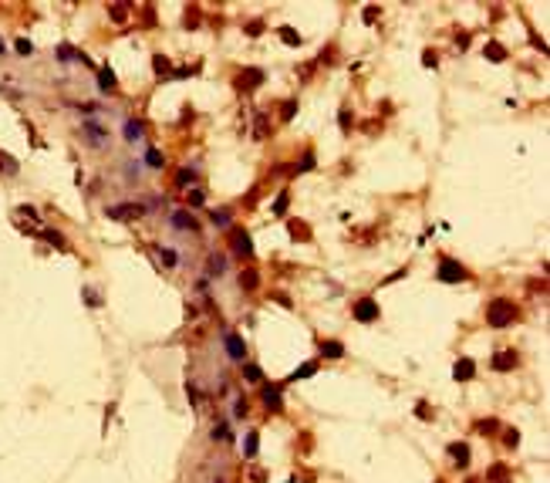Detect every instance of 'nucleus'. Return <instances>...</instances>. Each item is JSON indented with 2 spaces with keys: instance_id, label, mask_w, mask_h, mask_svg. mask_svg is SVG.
Segmentation results:
<instances>
[{
  "instance_id": "nucleus-1",
  "label": "nucleus",
  "mask_w": 550,
  "mask_h": 483,
  "mask_svg": "<svg viewBox=\"0 0 550 483\" xmlns=\"http://www.w3.org/2000/svg\"><path fill=\"white\" fill-rule=\"evenodd\" d=\"M520 318V308L510 301V297H496V301H489V308H486V321L493 325V328H506V325H513Z\"/></svg>"
},
{
  "instance_id": "nucleus-2",
  "label": "nucleus",
  "mask_w": 550,
  "mask_h": 483,
  "mask_svg": "<svg viewBox=\"0 0 550 483\" xmlns=\"http://www.w3.org/2000/svg\"><path fill=\"white\" fill-rule=\"evenodd\" d=\"M435 277L442 284H459V280H466V267L459 260H452V257H442L439 267H435Z\"/></svg>"
},
{
  "instance_id": "nucleus-3",
  "label": "nucleus",
  "mask_w": 550,
  "mask_h": 483,
  "mask_svg": "<svg viewBox=\"0 0 550 483\" xmlns=\"http://www.w3.org/2000/svg\"><path fill=\"white\" fill-rule=\"evenodd\" d=\"M354 321H361V325L378 321V304H375V297H361V301H354Z\"/></svg>"
},
{
  "instance_id": "nucleus-4",
  "label": "nucleus",
  "mask_w": 550,
  "mask_h": 483,
  "mask_svg": "<svg viewBox=\"0 0 550 483\" xmlns=\"http://www.w3.org/2000/svg\"><path fill=\"white\" fill-rule=\"evenodd\" d=\"M145 207L142 203H122V207H108V220H132V216H142Z\"/></svg>"
},
{
  "instance_id": "nucleus-5",
  "label": "nucleus",
  "mask_w": 550,
  "mask_h": 483,
  "mask_svg": "<svg viewBox=\"0 0 550 483\" xmlns=\"http://www.w3.org/2000/svg\"><path fill=\"white\" fill-rule=\"evenodd\" d=\"M226 355H230L233 362H243V358H247V348H243V338H240L236 331H226Z\"/></svg>"
},
{
  "instance_id": "nucleus-6",
  "label": "nucleus",
  "mask_w": 550,
  "mask_h": 483,
  "mask_svg": "<svg viewBox=\"0 0 550 483\" xmlns=\"http://www.w3.org/2000/svg\"><path fill=\"white\" fill-rule=\"evenodd\" d=\"M493 368H496V372H510V368H517V348H510V351H496V355H493Z\"/></svg>"
},
{
  "instance_id": "nucleus-7",
  "label": "nucleus",
  "mask_w": 550,
  "mask_h": 483,
  "mask_svg": "<svg viewBox=\"0 0 550 483\" xmlns=\"http://www.w3.org/2000/svg\"><path fill=\"white\" fill-rule=\"evenodd\" d=\"M452 375H456V382H469V379L476 375L473 358H459V362H456V368H452Z\"/></svg>"
},
{
  "instance_id": "nucleus-8",
  "label": "nucleus",
  "mask_w": 550,
  "mask_h": 483,
  "mask_svg": "<svg viewBox=\"0 0 550 483\" xmlns=\"http://www.w3.org/2000/svg\"><path fill=\"white\" fill-rule=\"evenodd\" d=\"M264 406H267L270 413H280V409H283V396H280V389L264 385Z\"/></svg>"
},
{
  "instance_id": "nucleus-9",
  "label": "nucleus",
  "mask_w": 550,
  "mask_h": 483,
  "mask_svg": "<svg viewBox=\"0 0 550 483\" xmlns=\"http://www.w3.org/2000/svg\"><path fill=\"white\" fill-rule=\"evenodd\" d=\"M81 132H84V138H88L91 145H101V142H105V136H108V132L98 125V122H84V129H81Z\"/></svg>"
},
{
  "instance_id": "nucleus-10",
  "label": "nucleus",
  "mask_w": 550,
  "mask_h": 483,
  "mask_svg": "<svg viewBox=\"0 0 550 483\" xmlns=\"http://www.w3.org/2000/svg\"><path fill=\"white\" fill-rule=\"evenodd\" d=\"M169 220H172V226H179V230H193V233H196V216H189L186 209H176Z\"/></svg>"
},
{
  "instance_id": "nucleus-11",
  "label": "nucleus",
  "mask_w": 550,
  "mask_h": 483,
  "mask_svg": "<svg viewBox=\"0 0 550 483\" xmlns=\"http://www.w3.org/2000/svg\"><path fill=\"white\" fill-rule=\"evenodd\" d=\"M449 456L456 460V466H469V446L466 443H449Z\"/></svg>"
},
{
  "instance_id": "nucleus-12",
  "label": "nucleus",
  "mask_w": 550,
  "mask_h": 483,
  "mask_svg": "<svg viewBox=\"0 0 550 483\" xmlns=\"http://www.w3.org/2000/svg\"><path fill=\"white\" fill-rule=\"evenodd\" d=\"M257 85H264V71L260 68H247L240 74V88H257Z\"/></svg>"
},
{
  "instance_id": "nucleus-13",
  "label": "nucleus",
  "mask_w": 550,
  "mask_h": 483,
  "mask_svg": "<svg viewBox=\"0 0 550 483\" xmlns=\"http://www.w3.org/2000/svg\"><path fill=\"white\" fill-rule=\"evenodd\" d=\"M486 480L489 483H510V470H506L503 463H493V466L486 470Z\"/></svg>"
},
{
  "instance_id": "nucleus-14",
  "label": "nucleus",
  "mask_w": 550,
  "mask_h": 483,
  "mask_svg": "<svg viewBox=\"0 0 550 483\" xmlns=\"http://www.w3.org/2000/svg\"><path fill=\"white\" fill-rule=\"evenodd\" d=\"M233 240H236L233 247H236V254H240V257H253V243H250V233H236Z\"/></svg>"
},
{
  "instance_id": "nucleus-15",
  "label": "nucleus",
  "mask_w": 550,
  "mask_h": 483,
  "mask_svg": "<svg viewBox=\"0 0 550 483\" xmlns=\"http://www.w3.org/2000/svg\"><path fill=\"white\" fill-rule=\"evenodd\" d=\"M483 54H486L489 61H506V48H503V44H496V41H489V44L483 48Z\"/></svg>"
},
{
  "instance_id": "nucleus-16",
  "label": "nucleus",
  "mask_w": 550,
  "mask_h": 483,
  "mask_svg": "<svg viewBox=\"0 0 550 483\" xmlns=\"http://www.w3.org/2000/svg\"><path fill=\"white\" fill-rule=\"evenodd\" d=\"M142 136H145V125H142L138 119H129V122H125V138L135 142V138H142Z\"/></svg>"
},
{
  "instance_id": "nucleus-17",
  "label": "nucleus",
  "mask_w": 550,
  "mask_h": 483,
  "mask_svg": "<svg viewBox=\"0 0 550 483\" xmlns=\"http://www.w3.org/2000/svg\"><path fill=\"white\" fill-rule=\"evenodd\" d=\"M321 355H324V358H341L344 345L341 342H321Z\"/></svg>"
},
{
  "instance_id": "nucleus-18",
  "label": "nucleus",
  "mask_w": 550,
  "mask_h": 483,
  "mask_svg": "<svg viewBox=\"0 0 550 483\" xmlns=\"http://www.w3.org/2000/svg\"><path fill=\"white\" fill-rule=\"evenodd\" d=\"M317 372V362H304L300 368H294V375H290V382H297V379H311Z\"/></svg>"
},
{
  "instance_id": "nucleus-19",
  "label": "nucleus",
  "mask_w": 550,
  "mask_h": 483,
  "mask_svg": "<svg viewBox=\"0 0 550 483\" xmlns=\"http://www.w3.org/2000/svg\"><path fill=\"white\" fill-rule=\"evenodd\" d=\"M257 446H260V436H257V429H250L247 439H243V453L247 456H257Z\"/></svg>"
},
{
  "instance_id": "nucleus-20",
  "label": "nucleus",
  "mask_w": 550,
  "mask_h": 483,
  "mask_svg": "<svg viewBox=\"0 0 550 483\" xmlns=\"http://www.w3.org/2000/svg\"><path fill=\"white\" fill-rule=\"evenodd\" d=\"M108 17H112L115 24H125V20H129V7H125V3H115V7H108Z\"/></svg>"
},
{
  "instance_id": "nucleus-21",
  "label": "nucleus",
  "mask_w": 550,
  "mask_h": 483,
  "mask_svg": "<svg viewBox=\"0 0 550 483\" xmlns=\"http://www.w3.org/2000/svg\"><path fill=\"white\" fill-rule=\"evenodd\" d=\"M277 34H280V41H283V44H290V48H297V44H300V34H297L294 27H280Z\"/></svg>"
},
{
  "instance_id": "nucleus-22",
  "label": "nucleus",
  "mask_w": 550,
  "mask_h": 483,
  "mask_svg": "<svg viewBox=\"0 0 550 483\" xmlns=\"http://www.w3.org/2000/svg\"><path fill=\"white\" fill-rule=\"evenodd\" d=\"M98 88H101V91H112V88H115V74H112V68H101V74H98Z\"/></svg>"
},
{
  "instance_id": "nucleus-23",
  "label": "nucleus",
  "mask_w": 550,
  "mask_h": 483,
  "mask_svg": "<svg viewBox=\"0 0 550 483\" xmlns=\"http://www.w3.org/2000/svg\"><path fill=\"white\" fill-rule=\"evenodd\" d=\"M314 166H317V159H314V152H304V159H300V162L294 166V172H311Z\"/></svg>"
},
{
  "instance_id": "nucleus-24",
  "label": "nucleus",
  "mask_w": 550,
  "mask_h": 483,
  "mask_svg": "<svg viewBox=\"0 0 550 483\" xmlns=\"http://www.w3.org/2000/svg\"><path fill=\"white\" fill-rule=\"evenodd\" d=\"M240 284H243V291H253L260 284V277H257V271H243L240 274Z\"/></svg>"
},
{
  "instance_id": "nucleus-25",
  "label": "nucleus",
  "mask_w": 550,
  "mask_h": 483,
  "mask_svg": "<svg viewBox=\"0 0 550 483\" xmlns=\"http://www.w3.org/2000/svg\"><path fill=\"white\" fill-rule=\"evenodd\" d=\"M145 162H149L152 169H162V166H166V159H162L159 149H149V152H145Z\"/></svg>"
},
{
  "instance_id": "nucleus-26",
  "label": "nucleus",
  "mask_w": 550,
  "mask_h": 483,
  "mask_svg": "<svg viewBox=\"0 0 550 483\" xmlns=\"http://www.w3.org/2000/svg\"><path fill=\"white\" fill-rule=\"evenodd\" d=\"M496 429H500L496 419H480V422H476V432H483V436H489V432H496Z\"/></svg>"
},
{
  "instance_id": "nucleus-27",
  "label": "nucleus",
  "mask_w": 550,
  "mask_h": 483,
  "mask_svg": "<svg viewBox=\"0 0 550 483\" xmlns=\"http://www.w3.org/2000/svg\"><path fill=\"white\" fill-rule=\"evenodd\" d=\"M243 379H247V382H260V379H264L260 365H243Z\"/></svg>"
},
{
  "instance_id": "nucleus-28",
  "label": "nucleus",
  "mask_w": 550,
  "mask_h": 483,
  "mask_svg": "<svg viewBox=\"0 0 550 483\" xmlns=\"http://www.w3.org/2000/svg\"><path fill=\"white\" fill-rule=\"evenodd\" d=\"M287 203H290V193L283 190V193L277 196V203H274V216H283V213H287Z\"/></svg>"
},
{
  "instance_id": "nucleus-29",
  "label": "nucleus",
  "mask_w": 550,
  "mask_h": 483,
  "mask_svg": "<svg viewBox=\"0 0 550 483\" xmlns=\"http://www.w3.org/2000/svg\"><path fill=\"white\" fill-rule=\"evenodd\" d=\"M209 274L213 277L226 274V260H223V257H209Z\"/></svg>"
},
{
  "instance_id": "nucleus-30",
  "label": "nucleus",
  "mask_w": 550,
  "mask_h": 483,
  "mask_svg": "<svg viewBox=\"0 0 550 483\" xmlns=\"http://www.w3.org/2000/svg\"><path fill=\"white\" fill-rule=\"evenodd\" d=\"M209 220L216 226H230V209H216V213H209Z\"/></svg>"
},
{
  "instance_id": "nucleus-31",
  "label": "nucleus",
  "mask_w": 550,
  "mask_h": 483,
  "mask_svg": "<svg viewBox=\"0 0 550 483\" xmlns=\"http://www.w3.org/2000/svg\"><path fill=\"white\" fill-rule=\"evenodd\" d=\"M253 136H257V138L270 136V125H267V119H264V115H257V132H253Z\"/></svg>"
},
{
  "instance_id": "nucleus-32",
  "label": "nucleus",
  "mask_w": 550,
  "mask_h": 483,
  "mask_svg": "<svg viewBox=\"0 0 550 483\" xmlns=\"http://www.w3.org/2000/svg\"><path fill=\"white\" fill-rule=\"evenodd\" d=\"M152 65H155V71H159V74H169V71H172V65H169L162 54H155V58H152Z\"/></svg>"
},
{
  "instance_id": "nucleus-33",
  "label": "nucleus",
  "mask_w": 550,
  "mask_h": 483,
  "mask_svg": "<svg viewBox=\"0 0 550 483\" xmlns=\"http://www.w3.org/2000/svg\"><path fill=\"white\" fill-rule=\"evenodd\" d=\"M294 115H297V102H283V112H280V119H283V122H290Z\"/></svg>"
},
{
  "instance_id": "nucleus-34",
  "label": "nucleus",
  "mask_w": 550,
  "mask_h": 483,
  "mask_svg": "<svg viewBox=\"0 0 550 483\" xmlns=\"http://www.w3.org/2000/svg\"><path fill=\"white\" fill-rule=\"evenodd\" d=\"M0 169H3L7 176H14V172H17V162H14L10 155H0Z\"/></svg>"
},
{
  "instance_id": "nucleus-35",
  "label": "nucleus",
  "mask_w": 550,
  "mask_h": 483,
  "mask_svg": "<svg viewBox=\"0 0 550 483\" xmlns=\"http://www.w3.org/2000/svg\"><path fill=\"white\" fill-rule=\"evenodd\" d=\"M378 14H382L378 7H365V10H361V17H365V24H375V20H378Z\"/></svg>"
},
{
  "instance_id": "nucleus-36",
  "label": "nucleus",
  "mask_w": 550,
  "mask_h": 483,
  "mask_svg": "<svg viewBox=\"0 0 550 483\" xmlns=\"http://www.w3.org/2000/svg\"><path fill=\"white\" fill-rule=\"evenodd\" d=\"M247 34H250V37H260V34H264V20H250V24H247Z\"/></svg>"
},
{
  "instance_id": "nucleus-37",
  "label": "nucleus",
  "mask_w": 550,
  "mask_h": 483,
  "mask_svg": "<svg viewBox=\"0 0 550 483\" xmlns=\"http://www.w3.org/2000/svg\"><path fill=\"white\" fill-rule=\"evenodd\" d=\"M17 54H24V58H27V54H34V44H31L27 37H20V41H17Z\"/></svg>"
},
{
  "instance_id": "nucleus-38",
  "label": "nucleus",
  "mask_w": 550,
  "mask_h": 483,
  "mask_svg": "<svg viewBox=\"0 0 550 483\" xmlns=\"http://www.w3.org/2000/svg\"><path fill=\"white\" fill-rule=\"evenodd\" d=\"M213 439H230V426H226V422H219V426L213 429Z\"/></svg>"
},
{
  "instance_id": "nucleus-39",
  "label": "nucleus",
  "mask_w": 550,
  "mask_h": 483,
  "mask_svg": "<svg viewBox=\"0 0 550 483\" xmlns=\"http://www.w3.org/2000/svg\"><path fill=\"white\" fill-rule=\"evenodd\" d=\"M338 122H341V132H351V112H348V108L338 115Z\"/></svg>"
},
{
  "instance_id": "nucleus-40",
  "label": "nucleus",
  "mask_w": 550,
  "mask_h": 483,
  "mask_svg": "<svg viewBox=\"0 0 550 483\" xmlns=\"http://www.w3.org/2000/svg\"><path fill=\"white\" fill-rule=\"evenodd\" d=\"M422 65H425V68H439V58H435L432 51H425V54H422Z\"/></svg>"
},
{
  "instance_id": "nucleus-41",
  "label": "nucleus",
  "mask_w": 550,
  "mask_h": 483,
  "mask_svg": "<svg viewBox=\"0 0 550 483\" xmlns=\"http://www.w3.org/2000/svg\"><path fill=\"white\" fill-rule=\"evenodd\" d=\"M203 200H206L203 190H193V193H189V203H193V207H203Z\"/></svg>"
},
{
  "instance_id": "nucleus-42",
  "label": "nucleus",
  "mask_w": 550,
  "mask_h": 483,
  "mask_svg": "<svg viewBox=\"0 0 550 483\" xmlns=\"http://www.w3.org/2000/svg\"><path fill=\"white\" fill-rule=\"evenodd\" d=\"M44 237H48V240H51L54 247H65V237H61V233H54V230H44Z\"/></svg>"
},
{
  "instance_id": "nucleus-43",
  "label": "nucleus",
  "mask_w": 550,
  "mask_h": 483,
  "mask_svg": "<svg viewBox=\"0 0 550 483\" xmlns=\"http://www.w3.org/2000/svg\"><path fill=\"white\" fill-rule=\"evenodd\" d=\"M176 260H179L176 250H162V264H166V267H176Z\"/></svg>"
},
{
  "instance_id": "nucleus-44",
  "label": "nucleus",
  "mask_w": 550,
  "mask_h": 483,
  "mask_svg": "<svg viewBox=\"0 0 550 483\" xmlns=\"http://www.w3.org/2000/svg\"><path fill=\"white\" fill-rule=\"evenodd\" d=\"M145 27H155V10L145 7Z\"/></svg>"
},
{
  "instance_id": "nucleus-45",
  "label": "nucleus",
  "mask_w": 550,
  "mask_h": 483,
  "mask_svg": "<svg viewBox=\"0 0 550 483\" xmlns=\"http://www.w3.org/2000/svg\"><path fill=\"white\" fill-rule=\"evenodd\" d=\"M189 179H193V172H189V169H183V172H179V176H176V183H179V186H186V183H189Z\"/></svg>"
},
{
  "instance_id": "nucleus-46",
  "label": "nucleus",
  "mask_w": 550,
  "mask_h": 483,
  "mask_svg": "<svg viewBox=\"0 0 550 483\" xmlns=\"http://www.w3.org/2000/svg\"><path fill=\"white\" fill-rule=\"evenodd\" d=\"M290 233H294V237H307V226H300V223H290Z\"/></svg>"
},
{
  "instance_id": "nucleus-47",
  "label": "nucleus",
  "mask_w": 550,
  "mask_h": 483,
  "mask_svg": "<svg viewBox=\"0 0 550 483\" xmlns=\"http://www.w3.org/2000/svg\"><path fill=\"white\" fill-rule=\"evenodd\" d=\"M517 443H520V432L510 429V432H506V446H517Z\"/></svg>"
},
{
  "instance_id": "nucleus-48",
  "label": "nucleus",
  "mask_w": 550,
  "mask_h": 483,
  "mask_svg": "<svg viewBox=\"0 0 550 483\" xmlns=\"http://www.w3.org/2000/svg\"><path fill=\"white\" fill-rule=\"evenodd\" d=\"M233 413H236V419H243V415H247V402H243V399H240V402H236V409H233Z\"/></svg>"
},
{
  "instance_id": "nucleus-49",
  "label": "nucleus",
  "mask_w": 550,
  "mask_h": 483,
  "mask_svg": "<svg viewBox=\"0 0 550 483\" xmlns=\"http://www.w3.org/2000/svg\"><path fill=\"white\" fill-rule=\"evenodd\" d=\"M415 415H422V419H432V409H429V406H418V409H415Z\"/></svg>"
},
{
  "instance_id": "nucleus-50",
  "label": "nucleus",
  "mask_w": 550,
  "mask_h": 483,
  "mask_svg": "<svg viewBox=\"0 0 550 483\" xmlns=\"http://www.w3.org/2000/svg\"><path fill=\"white\" fill-rule=\"evenodd\" d=\"M20 213H24V216H31V220H37V209H34V207H20Z\"/></svg>"
},
{
  "instance_id": "nucleus-51",
  "label": "nucleus",
  "mask_w": 550,
  "mask_h": 483,
  "mask_svg": "<svg viewBox=\"0 0 550 483\" xmlns=\"http://www.w3.org/2000/svg\"><path fill=\"white\" fill-rule=\"evenodd\" d=\"M0 54H3V41H0Z\"/></svg>"
},
{
  "instance_id": "nucleus-52",
  "label": "nucleus",
  "mask_w": 550,
  "mask_h": 483,
  "mask_svg": "<svg viewBox=\"0 0 550 483\" xmlns=\"http://www.w3.org/2000/svg\"><path fill=\"white\" fill-rule=\"evenodd\" d=\"M466 483H476V480H466Z\"/></svg>"
}]
</instances>
